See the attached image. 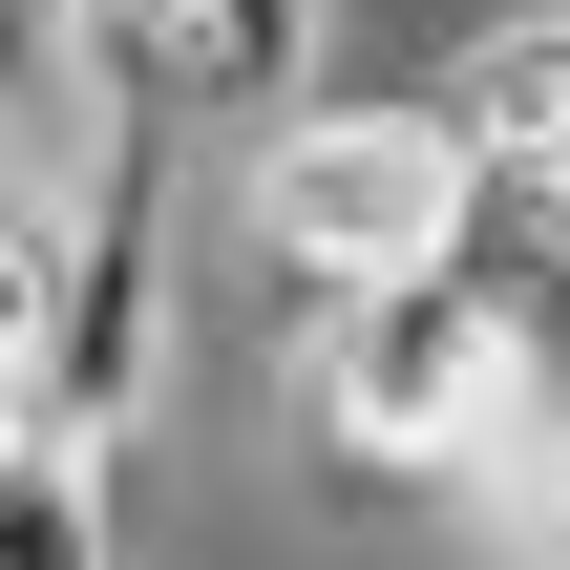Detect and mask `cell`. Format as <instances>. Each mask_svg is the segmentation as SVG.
Returning a JSON list of instances; mask_svg holds the SVG:
<instances>
[{
    "label": "cell",
    "mask_w": 570,
    "mask_h": 570,
    "mask_svg": "<svg viewBox=\"0 0 570 570\" xmlns=\"http://www.w3.org/2000/svg\"><path fill=\"white\" fill-rule=\"evenodd\" d=\"M275 317H338V296H402V275H465L487 233V169L444 148V106H296L254 127V190H233Z\"/></svg>",
    "instance_id": "cell-1"
},
{
    "label": "cell",
    "mask_w": 570,
    "mask_h": 570,
    "mask_svg": "<svg viewBox=\"0 0 570 570\" xmlns=\"http://www.w3.org/2000/svg\"><path fill=\"white\" fill-rule=\"evenodd\" d=\"M296 423H317L360 487H423V465H465V444H508V423H529V338H508V296H487V275L338 296V317H296Z\"/></svg>",
    "instance_id": "cell-2"
},
{
    "label": "cell",
    "mask_w": 570,
    "mask_h": 570,
    "mask_svg": "<svg viewBox=\"0 0 570 570\" xmlns=\"http://www.w3.org/2000/svg\"><path fill=\"white\" fill-rule=\"evenodd\" d=\"M444 148L508 190V212H570V0H529V21H487V42H444Z\"/></svg>",
    "instance_id": "cell-3"
},
{
    "label": "cell",
    "mask_w": 570,
    "mask_h": 570,
    "mask_svg": "<svg viewBox=\"0 0 570 570\" xmlns=\"http://www.w3.org/2000/svg\"><path fill=\"white\" fill-rule=\"evenodd\" d=\"M0 570H127L106 444H0Z\"/></svg>",
    "instance_id": "cell-4"
},
{
    "label": "cell",
    "mask_w": 570,
    "mask_h": 570,
    "mask_svg": "<svg viewBox=\"0 0 570 570\" xmlns=\"http://www.w3.org/2000/svg\"><path fill=\"white\" fill-rule=\"evenodd\" d=\"M63 21H127V42H169V21H190V0H63Z\"/></svg>",
    "instance_id": "cell-5"
},
{
    "label": "cell",
    "mask_w": 570,
    "mask_h": 570,
    "mask_svg": "<svg viewBox=\"0 0 570 570\" xmlns=\"http://www.w3.org/2000/svg\"><path fill=\"white\" fill-rule=\"evenodd\" d=\"M0 444H42V381H21V360H0Z\"/></svg>",
    "instance_id": "cell-6"
}]
</instances>
